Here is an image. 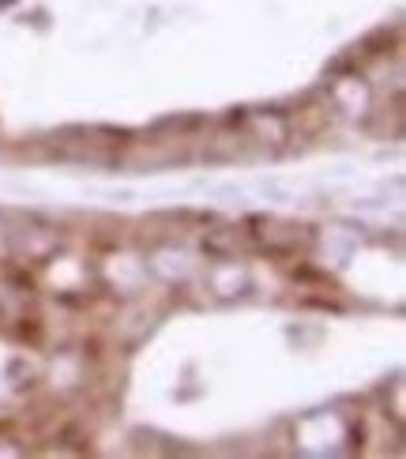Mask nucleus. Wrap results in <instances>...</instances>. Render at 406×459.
Here are the masks:
<instances>
[{
  "instance_id": "nucleus-4",
  "label": "nucleus",
  "mask_w": 406,
  "mask_h": 459,
  "mask_svg": "<svg viewBox=\"0 0 406 459\" xmlns=\"http://www.w3.org/2000/svg\"><path fill=\"white\" fill-rule=\"evenodd\" d=\"M4 4H8V0H0V8H4Z\"/></svg>"
},
{
  "instance_id": "nucleus-3",
  "label": "nucleus",
  "mask_w": 406,
  "mask_h": 459,
  "mask_svg": "<svg viewBox=\"0 0 406 459\" xmlns=\"http://www.w3.org/2000/svg\"><path fill=\"white\" fill-rule=\"evenodd\" d=\"M241 248H248V241H245V230L238 226H219L203 238V253L211 260H238Z\"/></svg>"
},
{
  "instance_id": "nucleus-2",
  "label": "nucleus",
  "mask_w": 406,
  "mask_h": 459,
  "mask_svg": "<svg viewBox=\"0 0 406 459\" xmlns=\"http://www.w3.org/2000/svg\"><path fill=\"white\" fill-rule=\"evenodd\" d=\"M332 102L346 117H365V109H369V87H365L358 75H346V80L332 83Z\"/></svg>"
},
{
  "instance_id": "nucleus-1",
  "label": "nucleus",
  "mask_w": 406,
  "mask_h": 459,
  "mask_svg": "<svg viewBox=\"0 0 406 459\" xmlns=\"http://www.w3.org/2000/svg\"><path fill=\"white\" fill-rule=\"evenodd\" d=\"M245 241L253 253L286 260V256H305L308 248H313L316 234H313V226H298V222H282V219H248Z\"/></svg>"
}]
</instances>
